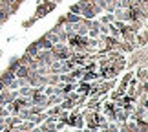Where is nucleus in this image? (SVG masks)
Returning a JSON list of instances; mask_svg holds the SVG:
<instances>
[{"label": "nucleus", "instance_id": "obj_5", "mask_svg": "<svg viewBox=\"0 0 148 132\" xmlns=\"http://www.w3.org/2000/svg\"><path fill=\"white\" fill-rule=\"evenodd\" d=\"M134 50H135V44L134 42H126V41L119 42V51H121V53H132Z\"/></svg>", "mask_w": 148, "mask_h": 132}, {"label": "nucleus", "instance_id": "obj_10", "mask_svg": "<svg viewBox=\"0 0 148 132\" xmlns=\"http://www.w3.org/2000/svg\"><path fill=\"white\" fill-rule=\"evenodd\" d=\"M38 51H40V48H38V44L37 42H31L29 46H27V50H26V53H29L31 57H35Z\"/></svg>", "mask_w": 148, "mask_h": 132}, {"label": "nucleus", "instance_id": "obj_14", "mask_svg": "<svg viewBox=\"0 0 148 132\" xmlns=\"http://www.w3.org/2000/svg\"><path fill=\"white\" fill-rule=\"evenodd\" d=\"M81 9H82V6L81 4H73V6H70V11H71V13H75V15H81Z\"/></svg>", "mask_w": 148, "mask_h": 132}, {"label": "nucleus", "instance_id": "obj_15", "mask_svg": "<svg viewBox=\"0 0 148 132\" xmlns=\"http://www.w3.org/2000/svg\"><path fill=\"white\" fill-rule=\"evenodd\" d=\"M35 20H37V17L33 15L31 19H27L26 22H22V28H31V24H33V22H35Z\"/></svg>", "mask_w": 148, "mask_h": 132}, {"label": "nucleus", "instance_id": "obj_16", "mask_svg": "<svg viewBox=\"0 0 148 132\" xmlns=\"http://www.w3.org/2000/svg\"><path fill=\"white\" fill-rule=\"evenodd\" d=\"M5 88H8V86H5V83L2 81V79H0V92H2V90H5Z\"/></svg>", "mask_w": 148, "mask_h": 132}, {"label": "nucleus", "instance_id": "obj_4", "mask_svg": "<svg viewBox=\"0 0 148 132\" xmlns=\"http://www.w3.org/2000/svg\"><path fill=\"white\" fill-rule=\"evenodd\" d=\"M128 116H130V112H126L123 106L121 108H115V123H124L128 119Z\"/></svg>", "mask_w": 148, "mask_h": 132}, {"label": "nucleus", "instance_id": "obj_7", "mask_svg": "<svg viewBox=\"0 0 148 132\" xmlns=\"http://www.w3.org/2000/svg\"><path fill=\"white\" fill-rule=\"evenodd\" d=\"M79 20H81V15H75V13H71V11L64 13V22H70V24H77Z\"/></svg>", "mask_w": 148, "mask_h": 132}, {"label": "nucleus", "instance_id": "obj_18", "mask_svg": "<svg viewBox=\"0 0 148 132\" xmlns=\"http://www.w3.org/2000/svg\"><path fill=\"white\" fill-rule=\"evenodd\" d=\"M0 55H2V53H0Z\"/></svg>", "mask_w": 148, "mask_h": 132}, {"label": "nucleus", "instance_id": "obj_9", "mask_svg": "<svg viewBox=\"0 0 148 132\" xmlns=\"http://www.w3.org/2000/svg\"><path fill=\"white\" fill-rule=\"evenodd\" d=\"M97 20L101 22V24H112L115 19H113V13H106L104 11V13H101V19H97Z\"/></svg>", "mask_w": 148, "mask_h": 132}, {"label": "nucleus", "instance_id": "obj_8", "mask_svg": "<svg viewBox=\"0 0 148 132\" xmlns=\"http://www.w3.org/2000/svg\"><path fill=\"white\" fill-rule=\"evenodd\" d=\"M37 44H38V48H40V50H51V46H53V44H51L49 41H48V39L46 37H40V39H37V41H35Z\"/></svg>", "mask_w": 148, "mask_h": 132}, {"label": "nucleus", "instance_id": "obj_12", "mask_svg": "<svg viewBox=\"0 0 148 132\" xmlns=\"http://www.w3.org/2000/svg\"><path fill=\"white\" fill-rule=\"evenodd\" d=\"M132 77H134V70H128V72L121 77V81H119V83H121V84H126V86H128V81H130Z\"/></svg>", "mask_w": 148, "mask_h": 132}, {"label": "nucleus", "instance_id": "obj_6", "mask_svg": "<svg viewBox=\"0 0 148 132\" xmlns=\"http://www.w3.org/2000/svg\"><path fill=\"white\" fill-rule=\"evenodd\" d=\"M0 79H2V81L5 83V86H8V84L15 79V72H11V70H8V68H5V70L0 73Z\"/></svg>", "mask_w": 148, "mask_h": 132}, {"label": "nucleus", "instance_id": "obj_11", "mask_svg": "<svg viewBox=\"0 0 148 132\" xmlns=\"http://www.w3.org/2000/svg\"><path fill=\"white\" fill-rule=\"evenodd\" d=\"M20 64V57H13V59L9 61V64H8V70H11V72H15L16 70V66Z\"/></svg>", "mask_w": 148, "mask_h": 132}, {"label": "nucleus", "instance_id": "obj_17", "mask_svg": "<svg viewBox=\"0 0 148 132\" xmlns=\"http://www.w3.org/2000/svg\"><path fill=\"white\" fill-rule=\"evenodd\" d=\"M53 2H60V0H53Z\"/></svg>", "mask_w": 148, "mask_h": 132}, {"label": "nucleus", "instance_id": "obj_2", "mask_svg": "<svg viewBox=\"0 0 148 132\" xmlns=\"http://www.w3.org/2000/svg\"><path fill=\"white\" fill-rule=\"evenodd\" d=\"M112 66L115 68V72H117V73H123L124 70H126V59H124V53H123L121 57H117V59L112 62Z\"/></svg>", "mask_w": 148, "mask_h": 132}, {"label": "nucleus", "instance_id": "obj_1", "mask_svg": "<svg viewBox=\"0 0 148 132\" xmlns=\"http://www.w3.org/2000/svg\"><path fill=\"white\" fill-rule=\"evenodd\" d=\"M134 77L137 79L139 83H146V77H148L146 66H135V68H134Z\"/></svg>", "mask_w": 148, "mask_h": 132}, {"label": "nucleus", "instance_id": "obj_13", "mask_svg": "<svg viewBox=\"0 0 148 132\" xmlns=\"http://www.w3.org/2000/svg\"><path fill=\"white\" fill-rule=\"evenodd\" d=\"M44 37H46L51 44H57V42H59V37H57L53 31H46V33H44Z\"/></svg>", "mask_w": 148, "mask_h": 132}, {"label": "nucleus", "instance_id": "obj_3", "mask_svg": "<svg viewBox=\"0 0 148 132\" xmlns=\"http://www.w3.org/2000/svg\"><path fill=\"white\" fill-rule=\"evenodd\" d=\"M27 75H29V68H27L26 64H18L15 70V77L18 79H27Z\"/></svg>", "mask_w": 148, "mask_h": 132}]
</instances>
